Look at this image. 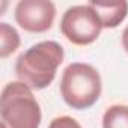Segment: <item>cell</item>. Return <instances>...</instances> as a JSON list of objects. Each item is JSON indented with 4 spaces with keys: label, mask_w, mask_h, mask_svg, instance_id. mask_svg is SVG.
Returning <instances> with one entry per match:
<instances>
[{
    "label": "cell",
    "mask_w": 128,
    "mask_h": 128,
    "mask_svg": "<svg viewBox=\"0 0 128 128\" xmlns=\"http://www.w3.org/2000/svg\"><path fill=\"white\" fill-rule=\"evenodd\" d=\"M47 128H83V126L74 118L65 114V116H57V118H54L48 124Z\"/></svg>",
    "instance_id": "9c48e42d"
},
{
    "label": "cell",
    "mask_w": 128,
    "mask_h": 128,
    "mask_svg": "<svg viewBox=\"0 0 128 128\" xmlns=\"http://www.w3.org/2000/svg\"><path fill=\"white\" fill-rule=\"evenodd\" d=\"M89 5L100 17L102 29H116L120 23H124V20L128 15V2L125 0H118V2L90 0Z\"/></svg>",
    "instance_id": "8992f818"
},
{
    "label": "cell",
    "mask_w": 128,
    "mask_h": 128,
    "mask_svg": "<svg viewBox=\"0 0 128 128\" xmlns=\"http://www.w3.org/2000/svg\"><path fill=\"white\" fill-rule=\"evenodd\" d=\"M101 30V20L89 3L68 8L60 18V33L74 45L94 44L100 38Z\"/></svg>",
    "instance_id": "277c9868"
},
{
    "label": "cell",
    "mask_w": 128,
    "mask_h": 128,
    "mask_svg": "<svg viewBox=\"0 0 128 128\" xmlns=\"http://www.w3.org/2000/svg\"><path fill=\"white\" fill-rule=\"evenodd\" d=\"M21 38L17 29L8 23H0V57L6 59L20 48Z\"/></svg>",
    "instance_id": "52a82bcc"
},
{
    "label": "cell",
    "mask_w": 128,
    "mask_h": 128,
    "mask_svg": "<svg viewBox=\"0 0 128 128\" xmlns=\"http://www.w3.org/2000/svg\"><path fill=\"white\" fill-rule=\"evenodd\" d=\"M2 128H39L42 112L33 90L21 82H9L0 96Z\"/></svg>",
    "instance_id": "3957f363"
},
{
    "label": "cell",
    "mask_w": 128,
    "mask_h": 128,
    "mask_svg": "<svg viewBox=\"0 0 128 128\" xmlns=\"http://www.w3.org/2000/svg\"><path fill=\"white\" fill-rule=\"evenodd\" d=\"M17 24L30 33L50 30L56 18V6L50 0H21L14 11Z\"/></svg>",
    "instance_id": "5b68a950"
},
{
    "label": "cell",
    "mask_w": 128,
    "mask_h": 128,
    "mask_svg": "<svg viewBox=\"0 0 128 128\" xmlns=\"http://www.w3.org/2000/svg\"><path fill=\"white\" fill-rule=\"evenodd\" d=\"M120 41H122V47H124V50L128 53V26L124 29V32H122V38H120Z\"/></svg>",
    "instance_id": "30bf717a"
},
{
    "label": "cell",
    "mask_w": 128,
    "mask_h": 128,
    "mask_svg": "<svg viewBox=\"0 0 128 128\" xmlns=\"http://www.w3.org/2000/svg\"><path fill=\"white\" fill-rule=\"evenodd\" d=\"M60 96L74 110H86L96 104L102 92V80L95 66L84 62H72L63 70Z\"/></svg>",
    "instance_id": "7a4b0ae2"
},
{
    "label": "cell",
    "mask_w": 128,
    "mask_h": 128,
    "mask_svg": "<svg viewBox=\"0 0 128 128\" xmlns=\"http://www.w3.org/2000/svg\"><path fill=\"white\" fill-rule=\"evenodd\" d=\"M63 59L65 50L59 42H36L18 56L15 62V76L18 82L27 84L32 90H42L54 82Z\"/></svg>",
    "instance_id": "6da1fadb"
},
{
    "label": "cell",
    "mask_w": 128,
    "mask_h": 128,
    "mask_svg": "<svg viewBox=\"0 0 128 128\" xmlns=\"http://www.w3.org/2000/svg\"><path fill=\"white\" fill-rule=\"evenodd\" d=\"M102 128H128V106H110L102 114Z\"/></svg>",
    "instance_id": "ba28073f"
}]
</instances>
